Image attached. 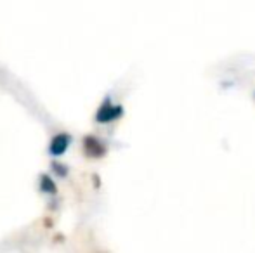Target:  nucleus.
<instances>
[{
  "label": "nucleus",
  "mask_w": 255,
  "mask_h": 253,
  "mask_svg": "<svg viewBox=\"0 0 255 253\" xmlns=\"http://www.w3.org/2000/svg\"><path fill=\"white\" fill-rule=\"evenodd\" d=\"M122 115H124V106L113 104L110 95H106L103 104L99 106L98 111H96L94 120L98 123H110V122H113V120H118Z\"/></svg>",
  "instance_id": "nucleus-1"
},
{
  "label": "nucleus",
  "mask_w": 255,
  "mask_h": 253,
  "mask_svg": "<svg viewBox=\"0 0 255 253\" xmlns=\"http://www.w3.org/2000/svg\"><path fill=\"white\" fill-rule=\"evenodd\" d=\"M82 148H84V153L87 158H104L108 153V148L106 144L98 137V135H85L84 141H82Z\"/></svg>",
  "instance_id": "nucleus-2"
},
{
  "label": "nucleus",
  "mask_w": 255,
  "mask_h": 253,
  "mask_svg": "<svg viewBox=\"0 0 255 253\" xmlns=\"http://www.w3.org/2000/svg\"><path fill=\"white\" fill-rule=\"evenodd\" d=\"M38 191L44 192V194L52 196V198L57 194V186L49 173H40L38 175Z\"/></svg>",
  "instance_id": "nucleus-4"
},
{
  "label": "nucleus",
  "mask_w": 255,
  "mask_h": 253,
  "mask_svg": "<svg viewBox=\"0 0 255 253\" xmlns=\"http://www.w3.org/2000/svg\"><path fill=\"white\" fill-rule=\"evenodd\" d=\"M71 142H73V135L68 134V132H59L49 142V155L54 156V158H59L68 151Z\"/></svg>",
  "instance_id": "nucleus-3"
},
{
  "label": "nucleus",
  "mask_w": 255,
  "mask_h": 253,
  "mask_svg": "<svg viewBox=\"0 0 255 253\" xmlns=\"http://www.w3.org/2000/svg\"><path fill=\"white\" fill-rule=\"evenodd\" d=\"M51 169H52V172L56 173L57 177H61V179L68 177V173H70V169H68L66 165H63V163H59V162H52Z\"/></svg>",
  "instance_id": "nucleus-5"
}]
</instances>
